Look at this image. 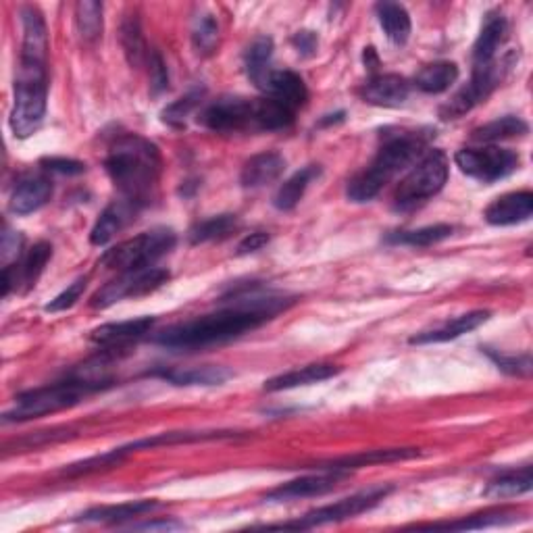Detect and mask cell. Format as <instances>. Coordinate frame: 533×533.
Returning <instances> with one entry per match:
<instances>
[{
	"label": "cell",
	"instance_id": "cell-24",
	"mask_svg": "<svg viewBox=\"0 0 533 533\" xmlns=\"http://www.w3.org/2000/svg\"><path fill=\"white\" fill-rule=\"evenodd\" d=\"M490 311H471L465 313L461 317H456L452 321H446L444 325L436 327V329H429V332H421L417 336L411 338V344H440V342H450L461 338L465 334L475 332L479 325H484L490 319Z\"/></svg>",
	"mask_w": 533,
	"mask_h": 533
},
{
	"label": "cell",
	"instance_id": "cell-5",
	"mask_svg": "<svg viewBox=\"0 0 533 533\" xmlns=\"http://www.w3.org/2000/svg\"><path fill=\"white\" fill-rule=\"evenodd\" d=\"M107 386L111 384L78 375V377L65 379V382L28 390L15 398V406L5 413V423L30 421V419H38L44 415H53V413L71 409V406L80 404L86 396L98 390H105Z\"/></svg>",
	"mask_w": 533,
	"mask_h": 533
},
{
	"label": "cell",
	"instance_id": "cell-41",
	"mask_svg": "<svg viewBox=\"0 0 533 533\" xmlns=\"http://www.w3.org/2000/svg\"><path fill=\"white\" fill-rule=\"evenodd\" d=\"M192 42L196 53L200 55H213L219 44V25L213 19V15H202L192 32Z\"/></svg>",
	"mask_w": 533,
	"mask_h": 533
},
{
	"label": "cell",
	"instance_id": "cell-19",
	"mask_svg": "<svg viewBox=\"0 0 533 533\" xmlns=\"http://www.w3.org/2000/svg\"><path fill=\"white\" fill-rule=\"evenodd\" d=\"M155 323H157L155 317H140V319H130V321L107 323V325L96 327L90 334V340L98 346L119 348V346H125L134 340L144 338L148 332H152Z\"/></svg>",
	"mask_w": 533,
	"mask_h": 533
},
{
	"label": "cell",
	"instance_id": "cell-39",
	"mask_svg": "<svg viewBox=\"0 0 533 533\" xmlns=\"http://www.w3.org/2000/svg\"><path fill=\"white\" fill-rule=\"evenodd\" d=\"M75 23L86 42H96L103 36V5L94 3V0L78 3L75 5Z\"/></svg>",
	"mask_w": 533,
	"mask_h": 533
},
{
	"label": "cell",
	"instance_id": "cell-22",
	"mask_svg": "<svg viewBox=\"0 0 533 533\" xmlns=\"http://www.w3.org/2000/svg\"><path fill=\"white\" fill-rule=\"evenodd\" d=\"M340 371H342V367L329 365V363L298 367V369H292L288 373L271 377L269 382H265V392H282V390H294L300 386L321 384V382H327V379L336 377Z\"/></svg>",
	"mask_w": 533,
	"mask_h": 533
},
{
	"label": "cell",
	"instance_id": "cell-35",
	"mask_svg": "<svg viewBox=\"0 0 533 533\" xmlns=\"http://www.w3.org/2000/svg\"><path fill=\"white\" fill-rule=\"evenodd\" d=\"M454 227L448 223H436L419 227V230H406V232H394L386 238L388 244H398V246H411V248H427L434 246L438 242H444L452 236Z\"/></svg>",
	"mask_w": 533,
	"mask_h": 533
},
{
	"label": "cell",
	"instance_id": "cell-45",
	"mask_svg": "<svg viewBox=\"0 0 533 533\" xmlns=\"http://www.w3.org/2000/svg\"><path fill=\"white\" fill-rule=\"evenodd\" d=\"M150 61V88H152V94H161L163 90H167V84H169V78H167V67L161 59L159 53H152L148 57Z\"/></svg>",
	"mask_w": 533,
	"mask_h": 533
},
{
	"label": "cell",
	"instance_id": "cell-4",
	"mask_svg": "<svg viewBox=\"0 0 533 533\" xmlns=\"http://www.w3.org/2000/svg\"><path fill=\"white\" fill-rule=\"evenodd\" d=\"M427 148V136L419 132H402L386 140L375 159L348 184L352 202H369L382 192L398 173L415 163Z\"/></svg>",
	"mask_w": 533,
	"mask_h": 533
},
{
	"label": "cell",
	"instance_id": "cell-34",
	"mask_svg": "<svg viewBox=\"0 0 533 533\" xmlns=\"http://www.w3.org/2000/svg\"><path fill=\"white\" fill-rule=\"evenodd\" d=\"M379 25L394 44H404L411 36V15L398 3H379L375 7Z\"/></svg>",
	"mask_w": 533,
	"mask_h": 533
},
{
	"label": "cell",
	"instance_id": "cell-7",
	"mask_svg": "<svg viewBox=\"0 0 533 533\" xmlns=\"http://www.w3.org/2000/svg\"><path fill=\"white\" fill-rule=\"evenodd\" d=\"M450 163L446 152L429 150L394 192V211L409 213L434 198L448 182Z\"/></svg>",
	"mask_w": 533,
	"mask_h": 533
},
{
	"label": "cell",
	"instance_id": "cell-33",
	"mask_svg": "<svg viewBox=\"0 0 533 533\" xmlns=\"http://www.w3.org/2000/svg\"><path fill=\"white\" fill-rule=\"evenodd\" d=\"M531 488H533L531 467H523V469H515V471H506L500 477L492 479L484 494L488 498H494V500H504V498L523 496V494L531 492Z\"/></svg>",
	"mask_w": 533,
	"mask_h": 533
},
{
	"label": "cell",
	"instance_id": "cell-31",
	"mask_svg": "<svg viewBox=\"0 0 533 533\" xmlns=\"http://www.w3.org/2000/svg\"><path fill=\"white\" fill-rule=\"evenodd\" d=\"M238 227H240L238 215H232V213L215 215V217L194 223L188 232V240H190V244L219 242V240L230 238L234 232H238Z\"/></svg>",
	"mask_w": 533,
	"mask_h": 533
},
{
	"label": "cell",
	"instance_id": "cell-16",
	"mask_svg": "<svg viewBox=\"0 0 533 533\" xmlns=\"http://www.w3.org/2000/svg\"><path fill=\"white\" fill-rule=\"evenodd\" d=\"M409 94H411V84L396 73L375 75V78H371L361 90L365 103L386 109H396L404 105Z\"/></svg>",
	"mask_w": 533,
	"mask_h": 533
},
{
	"label": "cell",
	"instance_id": "cell-18",
	"mask_svg": "<svg viewBox=\"0 0 533 533\" xmlns=\"http://www.w3.org/2000/svg\"><path fill=\"white\" fill-rule=\"evenodd\" d=\"M140 209L142 207H138L136 202H132V200H125V198L115 200L113 205H109L103 211V215H100L98 221L94 223L92 232H90V242L94 246L109 244L119 232H123L125 227H128L136 219Z\"/></svg>",
	"mask_w": 533,
	"mask_h": 533
},
{
	"label": "cell",
	"instance_id": "cell-49",
	"mask_svg": "<svg viewBox=\"0 0 533 533\" xmlns=\"http://www.w3.org/2000/svg\"><path fill=\"white\" fill-rule=\"evenodd\" d=\"M21 244H23V238H21L19 232H7L3 236V259H5V267L9 265V259L11 257H17L19 255Z\"/></svg>",
	"mask_w": 533,
	"mask_h": 533
},
{
	"label": "cell",
	"instance_id": "cell-47",
	"mask_svg": "<svg viewBox=\"0 0 533 533\" xmlns=\"http://www.w3.org/2000/svg\"><path fill=\"white\" fill-rule=\"evenodd\" d=\"M292 44H294V48L298 50L300 55L311 57V55H315V50L319 46V38H317L315 32H298L292 38Z\"/></svg>",
	"mask_w": 533,
	"mask_h": 533
},
{
	"label": "cell",
	"instance_id": "cell-13",
	"mask_svg": "<svg viewBox=\"0 0 533 533\" xmlns=\"http://www.w3.org/2000/svg\"><path fill=\"white\" fill-rule=\"evenodd\" d=\"M50 257H53V246L48 242H36L21 257V261L3 267V296H9L11 290H30L32 286H36Z\"/></svg>",
	"mask_w": 533,
	"mask_h": 533
},
{
	"label": "cell",
	"instance_id": "cell-48",
	"mask_svg": "<svg viewBox=\"0 0 533 533\" xmlns=\"http://www.w3.org/2000/svg\"><path fill=\"white\" fill-rule=\"evenodd\" d=\"M267 244H269V234H265V232H255V234L246 236V238L240 242V246H238V255H240V257L250 255V252H257V250H261V248L267 246Z\"/></svg>",
	"mask_w": 533,
	"mask_h": 533
},
{
	"label": "cell",
	"instance_id": "cell-20",
	"mask_svg": "<svg viewBox=\"0 0 533 533\" xmlns=\"http://www.w3.org/2000/svg\"><path fill=\"white\" fill-rule=\"evenodd\" d=\"M533 215V194L531 192H511L496 198L486 209L484 217L490 225H517Z\"/></svg>",
	"mask_w": 533,
	"mask_h": 533
},
{
	"label": "cell",
	"instance_id": "cell-32",
	"mask_svg": "<svg viewBox=\"0 0 533 533\" xmlns=\"http://www.w3.org/2000/svg\"><path fill=\"white\" fill-rule=\"evenodd\" d=\"M456 80H459V67L452 61H438L425 65L415 78V86L425 94H442Z\"/></svg>",
	"mask_w": 533,
	"mask_h": 533
},
{
	"label": "cell",
	"instance_id": "cell-15",
	"mask_svg": "<svg viewBox=\"0 0 533 533\" xmlns=\"http://www.w3.org/2000/svg\"><path fill=\"white\" fill-rule=\"evenodd\" d=\"M257 88L292 111L300 109L309 100L307 84L302 82L300 75L288 69H269Z\"/></svg>",
	"mask_w": 533,
	"mask_h": 533
},
{
	"label": "cell",
	"instance_id": "cell-2",
	"mask_svg": "<svg viewBox=\"0 0 533 533\" xmlns=\"http://www.w3.org/2000/svg\"><path fill=\"white\" fill-rule=\"evenodd\" d=\"M105 167L123 198L144 207L159 182L161 152L150 140L128 134L111 146Z\"/></svg>",
	"mask_w": 533,
	"mask_h": 533
},
{
	"label": "cell",
	"instance_id": "cell-8",
	"mask_svg": "<svg viewBox=\"0 0 533 533\" xmlns=\"http://www.w3.org/2000/svg\"><path fill=\"white\" fill-rule=\"evenodd\" d=\"M175 246V234L165 227L159 230L144 232L136 238L125 240L111 250H107L103 257H100V265L111 271H138L155 265L161 257H165L167 252H171Z\"/></svg>",
	"mask_w": 533,
	"mask_h": 533
},
{
	"label": "cell",
	"instance_id": "cell-12",
	"mask_svg": "<svg viewBox=\"0 0 533 533\" xmlns=\"http://www.w3.org/2000/svg\"><path fill=\"white\" fill-rule=\"evenodd\" d=\"M500 78H502V69L498 67L496 61L486 63V65H473V78H471V82L463 90L456 92L450 98V103H446L440 109V117L444 121L459 119L465 113L473 111L477 105L486 103V98L500 84Z\"/></svg>",
	"mask_w": 533,
	"mask_h": 533
},
{
	"label": "cell",
	"instance_id": "cell-28",
	"mask_svg": "<svg viewBox=\"0 0 533 533\" xmlns=\"http://www.w3.org/2000/svg\"><path fill=\"white\" fill-rule=\"evenodd\" d=\"M234 431H167V434H157L152 438H144L132 442L128 446L117 448L121 456H128L142 448H157V446H173V444H190V442H205V440H221L234 438Z\"/></svg>",
	"mask_w": 533,
	"mask_h": 533
},
{
	"label": "cell",
	"instance_id": "cell-25",
	"mask_svg": "<svg viewBox=\"0 0 533 533\" xmlns=\"http://www.w3.org/2000/svg\"><path fill=\"white\" fill-rule=\"evenodd\" d=\"M286 169V159L279 152H261L248 159L240 173V184L244 188H263L282 177Z\"/></svg>",
	"mask_w": 533,
	"mask_h": 533
},
{
	"label": "cell",
	"instance_id": "cell-44",
	"mask_svg": "<svg viewBox=\"0 0 533 533\" xmlns=\"http://www.w3.org/2000/svg\"><path fill=\"white\" fill-rule=\"evenodd\" d=\"M86 284H88V279L86 277H80V279H75V282L71 286H67V290H63L55 300H50L46 304V311L48 313H61V311H67L71 309L75 302H78L86 290Z\"/></svg>",
	"mask_w": 533,
	"mask_h": 533
},
{
	"label": "cell",
	"instance_id": "cell-27",
	"mask_svg": "<svg viewBox=\"0 0 533 533\" xmlns=\"http://www.w3.org/2000/svg\"><path fill=\"white\" fill-rule=\"evenodd\" d=\"M506 34H509V23H506L504 15L488 13L473 46V65H486L496 61V53L504 44Z\"/></svg>",
	"mask_w": 533,
	"mask_h": 533
},
{
	"label": "cell",
	"instance_id": "cell-37",
	"mask_svg": "<svg viewBox=\"0 0 533 533\" xmlns=\"http://www.w3.org/2000/svg\"><path fill=\"white\" fill-rule=\"evenodd\" d=\"M519 521V513L511 509H494L486 513H477L471 517H465L461 521H452V523H434L429 525L431 529H484V527H496V525H506V523H515Z\"/></svg>",
	"mask_w": 533,
	"mask_h": 533
},
{
	"label": "cell",
	"instance_id": "cell-3",
	"mask_svg": "<svg viewBox=\"0 0 533 533\" xmlns=\"http://www.w3.org/2000/svg\"><path fill=\"white\" fill-rule=\"evenodd\" d=\"M294 113L296 111L284 107L269 96H221L200 113V123L217 134L277 132L290 128Z\"/></svg>",
	"mask_w": 533,
	"mask_h": 533
},
{
	"label": "cell",
	"instance_id": "cell-38",
	"mask_svg": "<svg viewBox=\"0 0 533 533\" xmlns=\"http://www.w3.org/2000/svg\"><path fill=\"white\" fill-rule=\"evenodd\" d=\"M271 57H273V40L267 36H259L252 42L244 55V65L248 71V78L255 82V86L265 78L267 71L271 69Z\"/></svg>",
	"mask_w": 533,
	"mask_h": 533
},
{
	"label": "cell",
	"instance_id": "cell-11",
	"mask_svg": "<svg viewBox=\"0 0 533 533\" xmlns=\"http://www.w3.org/2000/svg\"><path fill=\"white\" fill-rule=\"evenodd\" d=\"M169 277H171L169 271L159 267L125 271L117 279H113V282H109L105 288H100L92 296L90 304L94 309H109L125 298H140L159 290L169 282Z\"/></svg>",
	"mask_w": 533,
	"mask_h": 533
},
{
	"label": "cell",
	"instance_id": "cell-17",
	"mask_svg": "<svg viewBox=\"0 0 533 533\" xmlns=\"http://www.w3.org/2000/svg\"><path fill=\"white\" fill-rule=\"evenodd\" d=\"M421 450L419 448H379V450H367V452H359V454H352V456H342V459L336 461H329V463H321L319 471H342V473H350L354 469H363V467H371V465H386V463H396V461H409L419 456Z\"/></svg>",
	"mask_w": 533,
	"mask_h": 533
},
{
	"label": "cell",
	"instance_id": "cell-40",
	"mask_svg": "<svg viewBox=\"0 0 533 533\" xmlns=\"http://www.w3.org/2000/svg\"><path fill=\"white\" fill-rule=\"evenodd\" d=\"M121 44L125 50V57H128L132 67H140L150 55L146 50V42L142 36V28L138 17H128L121 25Z\"/></svg>",
	"mask_w": 533,
	"mask_h": 533
},
{
	"label": "cell",
	"instance_id": "cell-10",
	"mask_svg": "<svg viewBox=\"0 0 533 533\" xmlns=\"http://www.w3.org/2000/svg\"><path fill=\"white\" fill-rule=\"evenodd\" d=\"M390 492H392L390 486L359 492V494H354L350 498L338 500L334 504L319 506V509L307 513L304 517H300L298 521L282 523V525H267V529H313V527H321V525L342 523V521L354 519V517H359V515L375 509V506L382 502Z\"/></svg>",
	"mask_w": 533,
	"mask_h": 533
},
{
	"label": "cell",
	"instance_id": "cell-6",
	"mask_svg": "<svg viewBox=\"0 0 533 533\" xmlns=\"http://www.w3.org/2000/svg\"><path fill=\"white\" fill-rule=\"evenodd\" d=\"M46 96V63L21 59L15 78V103L11 111V130L17 138H28L38 132L46 115Z\"/></svg>",
	"mask_w": 533,
	"mask_h": 533
},
{
	"label": "cell",
	"instance_id": "cell-36",
	"mask_svg": "<svg viewBox=\"0 0 533 533\" xmlns=\"http://www.w3.org/2000/svg\"><path fill=\"white\" fill-rule=\"evenodd\" d=\"M529 132V125L515 115H506L500 117L496 121H490L486 125H481V128L473 130V140L475 142H500V140H511V138H519L525 136Z\"/></svg>",
	"mask_w": 533,
	"mask_h": 533
},
{
	"label": "cell",
	"instance_id": "cell-21",
	"mask_svg": "<svg viewBox=\"0 0 533 533\" xmlns=\"http://www.w3.org/2000/svg\"><path fill=\"white\" fill-rule=\"evenodd\" d=\"M53 196V182L44 175L25 177L23 182L17 184V188L11 194L9 209L15 215H30L38 209H42L46 202Z\"/></svg>",
	"mask_w": 533,
	"mask_h": 533
},
{
	"label": "cell",
	"instance_id": "cell-29",
	"mask_svg": "<svg viewBox=\"0 0 533 533\" xmlns=\"http://www.w3.org/2000/svg\"><path fill=\"white\" fill-rule=\"evenodd\" d=\"M155 377H161L167 384L173 386H221L232 377V373L223 367L207 365L190 369H165L157 371Z\"/></svg>",
	"mask_w": 533,
	"mask_h": 533
},
{
	"label": "cell",
	"instance_id": "cell-9",
	"mask_svg": "<svg viewBox=\"0 0 533 533\" xmlns=\"http://www.w3.org/2000/svg\"><path fill=\"white\" fill-rule=\"evenodd\" d=\"M454 163L465 175L473 177V180L481 184H494L517 171L521 165V157L509 148L481 146L461 148L454 155Z\"/></svg>",
	"mask_w": 533,
	"mask_h": 533
},
{
	"label": "cell",
	"instance_id": "cell-42",
	"mask_svg": "<svg viewBox=\"0 0 533 533\" xmlns=\"http://www.w3.org/2000/svg\"><path fill=\"white\" fill-rule=\"evenodd\" d=\"M202 96H205V90L200 88V90H192L190 94H186L180 100H175L173 105H169L163 111V121L169 125H182L186 121V117L200 105Z\"/></svg>",
	"mask_w": 533,
	"mask_h": 533
},
{
	"label": "cell",
	"instance_id": "cell-1",
	"mask_svg": "<svg viewBox=\"0 0 533 533\" xmlns=\"http://www.w3.org/2000/svg\"><path fill=\"white\" fill-rule=\"evenodd\" d=\"M294 300L277 294H238L232 307L171 325L155 342L167 350H205L232 342L286 311Z\"/></svg>",
	"mask_w": 533,
	"mask_h": 533
},
{
	"label": "cell",
	"instance_id": "cell-30",
	"mask_svg": "<svg viewBox=\"0 0 533 533\" xmlns=\"http://www.w3.org/2000/svg\"><path fill=\"white\" fill-rule=\"evenodd\" d=\"M321 175V167L319 165H309V167H302L300 171H296L292 177L279 186L277 194L273 196V207L277 211H292L298 207V202L307 194L309 186L317 180Z\"/></svg>",
	"mask_w": 533,
	"mask_h": 533
},
{
	"label": "cell",
	"instance_id": "cell-46",
	"mask_svg": "<svg viewBox=\"0 0 533 533\" xmlns=\"http://www.w3.org/2000/svg\"><path fill=\"white\" fill-rule=\"evenodd\" d=\"M42 167L53 171V173H61V175H80L86 171V165L75 161V159H65V157H50V159H42Z\"/></svg>",
	"mask_w": 533,
	"mask_h": 533
},
{
	"label": "cell",
	"instance_id": "cell-43",
	"mask_svg": "<svg viewBox=\"0 0 533 533\" xmlns=\"http://www.w3.org/2000/svg\"><path fill=\"white\" fill-rule=\"evenodd\" d=\"M488 357L498 365L500 371L509 373V375H519V377H525L531 373V357L529 352L525 354H498V352H492V350H486Z\"/></svg>",
	"mask_w": 533,
	"mask_h": 533
},
{
	"label": "cell",
	"instance_id": "cell-50",
	"mask_svg": "<svg viewBox=\"0 0 533 533\" xmlns=\"http://www.w3.org/2000/svg\"><path fill=\"white\" fill-rule=\"evenodd\" d=\"M134 529H182L184 523H177V521H148V523H134Z\"/></svg>",
	"mask_w": 533,
	"mask_h": 533
},
{
	"label": "cell",
	"instance_id": "cell-23",
	"mask_svg": "<svg viewBox=\"0 0 533 533\" xmlns=\"http://www.w3.org/2000/svg\"><path fill=\"white\" fill-rule=\"evenodd\" d=\"M159 509H161V502L157 500H134V502L111 504V506H96V509H90L84 515H80V521L121 525L125 521H134L138 517L155 513Z\"/></svg>",
	"mask_w": 533,
	"mask_h": 533
},
{
	"label": "cell",
	"instance_id": "cell-14",
	"mask_svg": "<svg viewBox=\"0 0 533 533\" xmlns=\"http://www.w3.org/2000/svg\"><path fill=\"white\" fill-rule=\"evenodd\" d=\"M348 475L350 473H342V471H321L317 475H304L267 492L265 500L267 502H290V500H300V498H317V496L336 490Z\"/></svg>",
	"mask_w": 533,
	"mask_h": 533
},
{
	"label": "cell",
	"instance_id": "cell-26",
	"mask_svg": "<svg viewBox=\"0 0 533 533\" xmlns=\"http://www.w3.org/2000/svg\"><path fill=\"white\" fill-rule=\"evenodd\" d=\"M21 23H23L21 59L46 63L48 61V30H46L42 13L34 7H23Z\"/></svg>",
	"mask_w": 533,
	"mask_h": 533
}]
</instances>
